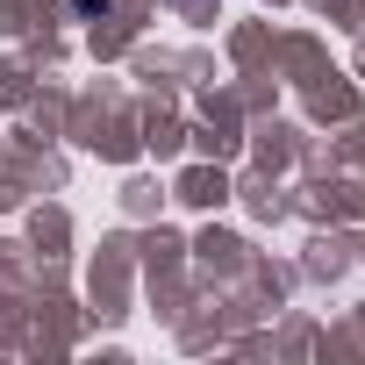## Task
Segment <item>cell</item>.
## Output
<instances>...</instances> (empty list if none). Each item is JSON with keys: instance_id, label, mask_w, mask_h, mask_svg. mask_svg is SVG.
<instances>
[{"instance_id": "6da1fadb", "label": "cell", "mask_w": 365, "mask_h": 365, "mask_svg": "<svg viewBox=\"0 0 365 365\" xmlns=\"http://www.w3.org/2000/svg\"><path fill=\"white\" fill-rule=\"evenodd\" d=\"M72 8H79L86 22H108V15H115V0H72Z\"/></svg>"}]
</instances>
